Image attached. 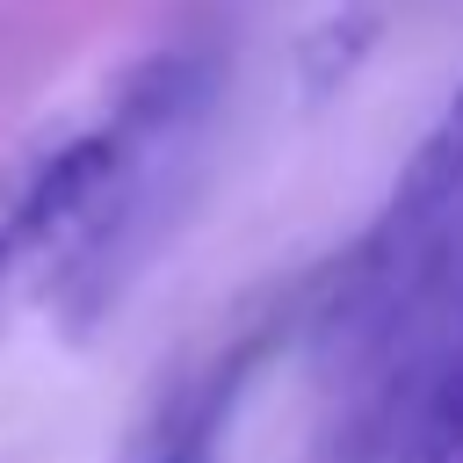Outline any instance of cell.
I'll return each instance as SVG.
<instances>
[{
    "mask_svg": "<svg viewBox=\"0 0 463 463\" xmlns=\"http://www.w3.org/2000/svg\"><path fill=\"white\" fill-rule=\"evenodd\" d=\"M217 101V51L181 43L130 65L109 109L36 145L0 203V326L29 304L94 311L181 195V166Z\"/></svg>",
    "mask_w": 463,
    "mask_h": 463,
    "instance_id": "cell-1",
    "label": "cell"
},
{
    "mask_svg": "<svg viewBox=\"0 0 463 463\" xmlns=\"http://www.w3.org/2000/svg\"><path fill=\"white\" fill-rule=\"evenodd\" d=\"M456 282H463V87L398 166L376 224L333 268V289L311 311L318 362L340 369L347 383L383 391L398 376V354L434 326Z\"/></svg>",
    "mask_w": 463,
    "mask_h": 463,
    "instance_id": "cell-2",
    "label": "cell"
},
{
    "mask_svg": "<svg viewBox=\"0 0 463 463\" xmlns=\"http://www.w3.org/2000/svg\"><path fill=\"white\" fill-rule=\"evenodd\" d=\"M246 369H253V347L210 362L181 398H166V412L145 427L137 463H217L224 420H232V405H239V391H246Z\"/></svg>",
    "mask_w": 463,
    "mask_h": 463,
    "instance_id": "cell-3",
    "label": "cell"
},
{
    "mask_svg": "<svg viewBox=\"0 0 463 463\" xmlns=\"http://www.w3.org/2000/svg\"><path fill=\"white\" fill-rule=\"evenodd\" d=\"M391 463H463V340L405 398L391 427Z\"/></svg>",
    "mask_w": 463,
    "mask_h": 463,
    "instance_id": "cell-4",
    "label": "cell"
}]
</instances>
